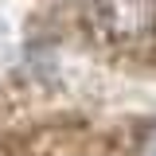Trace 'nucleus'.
<instances>
[{
    "instance_id": "obj_1",
    "label": "nucleus",
    "mask_w": 156,
    "mask_h": 156,
    "mask_svg": "<svg viewBox=\"0 0 156 156\" xmlns=\"http://www.w3.org/2000/svg\"><path fill=\"white\" fill-rule=\"evenodd\" d=\"M98 23L105 35L133 43V39L156 31V0H101Z\"/></svg>"
},
{
    "instance_id": "obj_2",
    "label": "nucleus",
    "mask_w": 156,
    "mask_h": 156,
    "mask_svg": "<svg viewBox=\"0 0 156 156\" xmlns=\"http://www.w3.org/2000/svg\"><path fill=\"white\" fill-rule=\"evenodd\" d=\"M136 156H156V129L144 136V144H140V152H136Z\"/></svg>"
}]
</instances>
